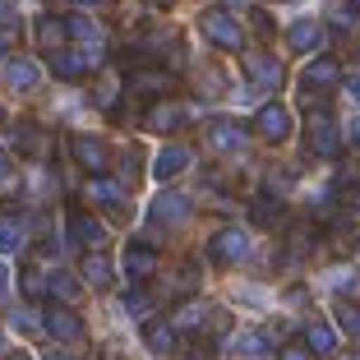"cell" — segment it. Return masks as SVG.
Returning a JSON list of instances; mask_svg holds the SVG:
<instances>
[{"instance_id":"obj_1","label":"cell","mask_w":360,"mask_h":360,"mask_svg":"<svg viewBox=\"0 0 360 360\" xmlns=\"http://www.w3.org/2000/svg\"><path fill=\"white\" fill-rule=\"evenodd\" d=\"M199 32L217 46V51H240L245 56V28L226 10H203L199 14Z\"/></svg>"},{"instance_id":"obj_2","label":"cell","mask_w":360,"mask_h":360,"mask_svg":"<svg viewBox=\"0 0 360 360\" xmlns=\"http://www.w3.org/2000/svg\"><path fill=\"white\" fill-rule=\"evenodd\" d=\"M245 255H250V231H240V226H222V231H212V240H208V259H212L217 268L240 264Z\"/></svg>"},{"instance_id":"obj_3","label":"cell","mask_w":360,"mask_h":360,"mask_svg":"<svg viewBox=\"0 0 360 360\" xmlns=\"http://www.w3.org/2000/svg\"><path fill=\"white\" fill-rule=\"evenodd\" d=\"M240 65H245V79H250L255 88H264V93L282 88V79H286L282 60H277L273 51H245V56H240Z\"/></svg>"},{"instance_id":"obj_4","label":"cell","mask_w":360,"mask_h":360,"mask_svg":"<svg viewBox=\"0 0 360 360\" xmlns=\"http://www.w3.org/2000/svg\"><path fill=\"white\" fill-rule=\"evenodd\" d=\"M291 129H296V120H291V111H286L282 102L259 106V116H255V134L264 139V143H286V139H291Z\"/></svg>"},{"instance_id":"obj_5","label":"cell","mask_w":360,"mask_h":360,"mask_svg":"<svg viewBox=\"0 0 360 360\" xmlns=\"http://www.w3.org/2000/svg\"><path fill=\"white\" fill-rule=\"evenodd\" d=\"M286 46L319 60V56H323V46H328V28H323L319 19H296L291 28H286Z\"/></svg>"},{"instance_id":"obj_6","label":"cell","mask_w":360,"mask_h":360,"mask_svg":"<svg viewBox=\"0 0 360 360\" xmlns=\"http://www.w3.org/2000/svg\"><path fill=\"white\" fill-rule=\"evenodd\" d=\"M42 328L51 333L56 342H65V347H79V342L88 338V333H84V319H79L70 305H51V309L42 314Z\"/></svg>"},{"instance_id":"obj_7","label":"cell","mask_w":360,"mask_h":360,"mask_svg":"<svg viewBox=\"0 0 360 360\" xmlns=\"http://www.w3.org/2000/svg\"><path fill=\"white\" fill-rule=\"evenodd\" d=\"M342 79V65L333 60V56H319V60H309L305 70H300V97H319L328 93L333 84Z\"/></svg>"},{"instance_id":"obj_8","label":"cell","mask_w":360,"mask_h":360,"mask_svg":"<svg viewBox=\"0 0 360 360\" xmlns=\"http://www.w3.org/2000/svg\"><path fill=\"white\" fill-rule=\"evenodd\" d=\"M65 222H70V245H79V250H97V245L106 240V226L97 222L93 212H84L79 203H70Z\"/></svg>"},{"instance_id":"obj_9","label":"cell","mask_w":360,"mask_h":360,"mask_svg":"<svg viewBox=\"0 0 360 360\" xmlns=\"http://www.w3.org/2000/svg\"><path fill=\"white\" fill-rule=\"evenodd\" d=\"M194 212V199L190 194H180V190H167V194H158V199H153V226H158V231H167V226H176V222H185V217H190Z\"/></svg>"},{"instance_id":"obj_10","label":"cell","mask_w":360,"mask_h":360,"mask_svg":"<svg viewBox=\"0 0 360 360\" xmlns=\"http://www.w3.org/2000/svg\"><path fill=\"white\" fill-rule=\"evenodd\" d=\"M102 60H106V51H102V42H97V46H70V51H60L51 65H56V75L79 79V75H88V70H97Z\"/></svg>"},{"instance_id":"obj_11","label":"cell","mask_w":360,"mask_h":360,"mask_svg":"<svg viewBox=\"0 0 360 360\" xmlns=\"http://www.w3.org/2000/svg\"><path fill=\"white\" fill-rule=\"evenodd\" d=\"M309 153L323 158V162L342 158V129H338L333 116H314V120H309Z\"/></svg>"},{"instance_id":"obj_12","label":"cell","mask_w":360,"mask_h":360,"mask_svg":"<svg viewBox=\"0 0 360 360\" xmlns=\"http://www.w3.org/2000/svg\"><path fill=\"white\" fill-rule=\"evenodd\" d=\"M70 148H75V162H79V167L88 171V176H102V171L111 167V143H106V139L79 134L75 143H70Z\"/></svg>"},{"instance_id":"obj_13","label":"cell","mask_w":360,"mask_h":360,"mask_svg":"<svg viewBox=\"0 0 360 360\" xmlns=\"http://www.w3.org/2000/svg\"><path fill=\"white\" fill-rule=\"evenodd\" d=\"M0 75H5V84H10L14 93H32V88L42 84V65L28 60V56H5Z\"/></svg>"},{"instance_id":"obj_14","label":"cell","mask_w":360,"mask_h":360,"mask_svg":"<svg viewBox=\"0 0 360 360\" xmlns=\"http://www.w3.org/2000/svg\"><path fill=\"white\" fill-rule=\"evenodd\" d=\"M171 84H176V79H171L167 70H153V65H134V70H129V88H134L139 97H167Z\"/></svg>"},{"instance_id":"obj_15","label":"cell","mask_w":360,"mask_h":360,"mask_svg":"<svg viewBox=\"0 0 360 360\" xmlns=\"http://www.w3.org/2000/svg\"><path fill=\"white\" fill-rule=\"evenodd\" d=\"M120 268H125L134 282H143V277L158 273V250H153V245H143V240H129L125 245V264H120Z\"/></svg>"},{"instance_id":"obj_16","label":"cell","mask_w":360,"mask_h":360,"mask_svg":"<svg viewBox=\"0 0 360 360\" xmlns=\"http://www.w3.org/2000/svg\"><path fill=\"white\" fill-rule=\"evenodd\" d=\"M143 347L162 360L176 356V328H171V319H148V323H143Z\"/></svg>"},{"instance_id":"obj_17","label":"cell","mask_w":360,"mask_h":360,"mask_svg":"<svg viewBox=\"0 0 360 360\" xmlns=\"http://www.w3.org/2000/svg\"><path fill=\"white\" fill-rule=\"evenodd\" d=\"M208 143L217 153H240L245 143H250V134H245V125H236V120H212L208 125Z\"/></svg>"},{"instance_id":"obj_18","label":"cell","mask_w":360,"mask_h":360,"mask_svg":"<svg viewBox=\"0 0 360 360\" xmlns=\"http://www.w3.org/2000/svg\"><path fill=\"white\" fill-rule=\"evenodd\" d=\"M37 42L46 46V51H70V19H56V14H42L37 19Z\"/></svg>"},{"instance_id":"obj_19","label":"cell","mask_w":360,"mask_h":360,"mask_svg":"<svg viewBox=\"0 0 360 360\" xmlns=\"http://www.w3.org/2000/svg\"><path fill=\"white\" fill-rule=\"evenodd\" d=\"M190 158H194L190 148H180V143H167V148L153 158V176H158V180H176L180 171L190 167Z\"/></svg>"},{"instance_id":"obj_20","label":"cell","mask_w":360,"mask_h":360,"mask_svg":"<svg viewBox=\"0 0 360 360\" xmlns=\"http://www.w3.org/2000/svg\"><path fill=\"white\" fill-rule=\"evenodd\" d=\"M180 125H185V106H176V102H158L148 111V129L153 134H176Z\"/></svg>"},{"instance_id":"obj_21","label":"cell","mask_w":360,"mask_h":360,"mask_svg":"<svg viewBox=\"0 0 360 360\" xmlns=\"http://www.w3.org/2000/svg\"><path fill=\"white\" fill-rule=\"evenodd\" d=\"M88 194H93L102 208L111 212H125V185L120 180H106V176H93V185H88Z\"/></svg>"},{"instance_id":"obj_22","label":"cell","mask_w":360,"mask_h":360,"mask_svg":"<svg viewBox=\"0 0 360 360\" xmlns=\"http://www.w3.org/2000/svg\"><path fill=\"white\" fill-rule=\"evenodd\" d=\"M19 291H23L28 300H42L46 291H51V273H46V268H37V264L19 268Z\"/></svg>"},{"instance_id":"obj_23","label":"cell","mask_w":360,"mask_h":360,"mask_svg":"<svg viewBox=\"0 0 360 360\" xmlns=\"http://www.w3.org/2000/svg\"><path fill=\"white\" fill-rule=\"evenodd\" d=\"M305 347L314 351V356H333V351H338V333H333V323L314 319V323L305 328Z\"/></svg>"},{"instance_id":"obj_24","label":"cell","mask_w":360,"mask_h":360,"mask_svg":"<svg viewBox=\"0 0 360 360\" xmlns=\"http://www.w3.org/2000/svg\"><path fill=\"white\" fill-rule=\"evenodd\" d=\"M84 282L97 286V291H106V286H111V259L106 255H88L84 259Z\"/></svg>"},{"instance_id":"obj_25","label":"cell","mask_w":360,"mask_h":360,"mask_svg":"<svg viewBox=\"0 0 360 360\" xmlns=\"http://www.w3.org/2000/svg\"><path fill=\"white\" fill-rule=\"evenodd\" d=\"M10 148L37 153V148H42V134H37V125H28V120H19V125L10 129Z\"/></svg>"},{"instance_id":"obj_26","label":"cell","mask_w":360,"mask_h":360,"mask_svg":"<svg viewBox=\"0 0 360 360\" xmlns=\"http://www.w3.org/2000/svg\"><path fill=\"white\" fill-rule=\"evenodd\" d=\"M203 314H208V305H203V300H185V309H176V314H171V328H199Z\"/></svg>"},{"instance_id":"obj_27","label":"cell","mask_w":360,"mask_h":360,"mask_svg":"<svg viewBox=\"0 0 360 360\" xmlns=\"http://www.w3.org/2000/svg\"><path fill=\"white\" fill-rule=\"evenodd\" d=\"M19 250H23V226L5 217L0 222V255H19Z\"/></svg>"},{"instance_id":"obj_28","label":"cell","mask_w":360,"mask_h":360,"mask_svg":"<svg viewBox=\"0 0 360 360\" xmlns=\"http://www.w3.org/2000/svg\"><path fill=\"white\" fill-rule=\"evenodd\" d=\"M338 328L347 333L351 342H360V305H347V300H342L338 305Z\"/></svg>"},{"instance_id":"obj_29","label":"cell","mask_w":360,"mask_h":360,"mask_svg":"<svg viewBox=\"0 0 360 360\" xmlns=\"http://www.w3.org/2000/svg\"><path fill=\"white\" fill-rule=\"evenodd\" d=\"M70 37H84V46L102 42V37H97V23L88 19V14H70Z\"/></svg>"},{"instance_id":"obj_30","label":"cell","mask_w":360,"mask_h":360,"mask_svg":"<svg viewBox=\"0 0 360 360\" xmlns=\"http://www.w3.org/2000/svg\"><path fill=\"white\" fill-rule=\"evenodd\" d=\"M51 291H56L60 300H75V296H79V282H75L70 273H51Z\"/></svg>"},{"instance_id":"obj_31","label":"cell","mask_w":360,"mask_h":360,"mask_svg":"<svg viewBox=\"0 0 360 360\" xmlns=\"http://www.w3.org/2000/svg\"><path fill=\"white\" fill-rule=\"evenodd\" d=\"M120 305H125V314H148L153 300H148V291H139V286H134V291H125V300H120Z\"/></svg>"},{"instance_id":"obj_32","label":"cell","mask_w":360,"mask_h":360,"mask_svg":"<svg viewBox=\"0 0 360 360\" xmlns=\"http://www.w3.org/2000/svg\"><path fill=\"white\" fill-rule=\"evenodd\" d=\"M268 347V342H264V333H255V328H250V333H240V342H236V351H240V356H255V351H264Z\"/></svg>"},{"instance_id":"obj_33","label":"cell","mask_w":360,"mask_h":360,"mask_svg":"<svg viewBox=\"0 0 360 360\" xmlns=\"http://www.w3.org/2000/svg\"><path fill=\"white\" fill-rule=\"evenodd\" d=\"M10 180H14V153L0 148V190H10Z\"/></svg>"},{"instance_id":"obj_34","label":"cell","mask_w":360,"mask_h":360,"mask_svg":"<svg viewBox=\"0 0 360 360\" xmlns=\"http://www.w3.org/2000/svg\"><path fill=\"white\" fill-rule=\"evenodd\" d=\"M277 360H314V351L305 347V342H291V347H282V356Z\"/></svg>"},{"instance_id":"obj_35","label":"cell","mask_w":360,"mask_h":360,"mask_svg":"<svg viewBox=\"0 0 360 360\" xmlns=\"http://www.w3.org/2000/svg\"><path fill=\"white\" fill-rule=\"evenodd\" d=\"M116 93H120V84H102V88L93 93V102H97V106H111V102H116Z\"/></svg>"},{"instance_id":"obj_36","label":"cell","mask_w":360,"mask_h":360,"mask_svg":"<svg viewBox=\"0 0 360 360\" xmlns=\"http://www.w3.org/2000/svg\"><path fill=\"white\" fill-rule=\"evenodd\" d=\"M176 286H180V291H190V286H199V268H194V264H185V273L176 277Z\"/></svg>"},{"instance_id":"obj_37","label":"cell","mask_w":360,"mask_h":360,"mask_svg":"<svg viewBox=\"0 0 360 360\" xmlns=\"http://www.w3.org/2000/svg\"><path fill=\"white\" fill-rule=\"evenodd\" d=\"M10 323H14V328H37V319H32L28 309H14V314H10Z\"/></svg>"},{"instance_id":"obj_38","label":"cell","mask_w":360,"mask_h":360,"mask_svg":"<svg viewBox=\"0 0 360 360\" xmlns=\"http://www.w3.org/2000/svg\"><path fill=\"white\" fill-rule=\"evenodd\" d=\"M347 97H351V102H360V70H356V75H347Z\"/></svg>"},{"instance_id":"obj_39","label":"cell","mask_w":360,"mask_h":360,"mask_svg":"<svg viewBox=\"0 0 360 360\" xmlns=\"http://www.w3.org/2000/svg\"><path fill=\"white\" fill-rule=\"evenodd\" d=\"M5 19H14V0H0V23Z\"/></svg>"},{"instance_id":"obj_40","label":"cell","mask_w":360,"mask_h":360,"mask_svg":"<svg viewBox=\"0 0 360 360\" xmlns=\"http://www.w3.org/2000/svg\"><path fill=\"white\" fill-rule=\"evenodd\" d=\"M10 296V273H5V268H0V300Z\"/></svg>"},{"instance_id":"obj_41","label":"cell","mask_w":360,"mask_h":360,"mask_svg":"<svg viewBox=\"0 0 360 360\" xmlns=\"http://www.w3.org/2000/svg\"><path fill=\"white\" fill-rule=\"evenodd\" d=\"M351 143H360V116L351 120Z\"/></svg>"},{"instance_id":"obj_42","label":"cell","mask_w":360,"mask_h":360,"mask_svg":"<svg viewBox=\"0 0 360 360\" xmlns=\"http://www.w3.org/2000/svg\"><path fill=\"white\" fill-rule=\"evenodd\" d=\"M153 10H167V5H176V0H148Z\"/></svg>"},{"instance_id":"obj_43","label":"cell","mask_w":360,"mask_h":360,"mask_svg":"<svg viewBox=\"0 0 360 360\" xmlns=\"http://www.w3.org/2000/svg\"><path fill=\"white\" fill-rule=\"evenodd\" d=\"M5 360H32V356H23V351H10V356H5Z\"/></svg>"},{"instance_id":"obj_44","label":"cell","mask_w":360,"mask_h":360,"mask_svg":"<svg viewBox=\"0 0 360 360\" xmlns=\"http://www.w3.org/2000/svg\"><path fill=\"white\" fill-rule=\"evenodd\" d=\"M347 10H356V14H360V0H347Z\"/></svg>"},{"instance_id":"obj_45","label":"cell","mask_w":360,"mask_h":360,"mask_svg":"<svg viewBox=\"0 0 360 360\" xmlns=\"http://www.w3.org/2000/svg\"><path fill=\"white\" fill-rule=\"evenodd\" d=\"M46 360H70V356H60V351H51V356H46Z\"/></svg>"},{"instance_id":"obj_46","label":"cell","mask_w":360,"mask_h":360,"mask_svg":"<svg viewBox=\"0 0 360 360\" xmlns=\"http://www.w3.org/2000/svg\"><path fill=\"white\" fill-rule=\"evenodd\" d=\"M79 5H97V0H79Z\"/></svg>"},{"instance_id":"obj_47","label":"cell","mask_w":360,"mask_h":360,"mask_svg":"<svg viewBox=\"0 0 360 360\" xmlns=\"http://www.w3.org/2000/svg\"><path fill=\"white\" fill-rule=\"evenodd\" d=\"M236 5H245V0H236Z\"/></svg>"},{"instance_id":"obj_48","label":"cell","mask_w":360,"mask_h":360,"mask_svg":"<svg viewBox=\"0 0 360 360\" xmlns=\"http://www.w3.org/2000/svg\"><path fill=\"white\" fill-rule=\"evenodd\" d=\"M0 342H5V338H0Z\"/></svg>"}]
</instances>
